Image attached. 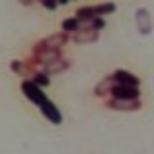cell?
Returning a JSON list of instances; mask_svg holds the SVG:
<instances>
[{
  "label": "cell",
  "mask_w": 154,
  "mask_h": 154,
  "mask_svg": "<svg viewBox=\"0 0 154 154\" xmlns=\"http://www.w3.org/2000/svg\"><path fill=\"white\" fill-rule=\"evenodd\" d=\"M81 23H85V25H89V27L96 29V31H100V29H104V25H106L104 17H93V19H89V21H81Z\"/></svg>",
  "instance_id": "obj_14"
},
{
  "label": "cell",
  "mask_w": 154,
  "mask_h": 154,
  "mask_svg": "<svg viewBox=\"0 0 154 154\" xmlns=\"http://www.w3.org/2000/svg\"><path fill=\"white\" fill-rule=\"evenodd\" d=\"M66 4H69V0H58V6H66Z\"/></svg>",
  "instance_id": "obj_17"
},
{
  "label": "cell",
  "mask_w": 154,
  "mask_h": 154,
  "mask_svg": "<svg viewBox=\"0 0 154 154\" xmlns=\"http://www.w3.org/2000/svg\"><path fill=\"white\" fill-rule=\"evenodd\" d=\"M17 2H19V4H23V6H31L33 0H17Z\"/></svg>",
  "instance_id": "obj_16"
},
{
  "label": "cell",
  "mask_w": 154,
  "mask_h": 154,
  "mask_svg": "<svg viewBox=\"0 0 154 154\" xmlns=\"http://www.w3.org/2000/svg\"><path fill=\"white\" fill-rule=\"evenodd\" d=\"M135 25H137V31L143 37H148L152 33V16L146 8H137V12H135Z\"/></svg>",
  "instance_id": "obj_5"
},
{
  "label": "cell",
  "mask_w": 154,
  "mask_h": 154,
  "mask_svg": "<svg viewBox=\"0 0 154 154\" xmlns=\"http://www.w3.org/2000/svg\"><path fill=\"white\" fill-rule=\"evenodd\" d=\"M141 96L139 87H127V85H114L110 98H122V100H137Z\"/></svg>",
  "instance_id": "obj_8"
},
{
  "label": "cell",
  "mask_w": 154,
  "mask_h": 154,
  "mask_svg": "<svg viewBox=\"0 0 154 154\" xmlns=\"http://www.w3.org/2000/svg\"><path fill=\"white\" fill-rule=\"evenodd\" d=\"M100 37V31H96V29L89 27V25H81L79 29H77L75 33H71L69 38L73 42H77V45H89V42H96Z\"/></svg>",
  "instance_id": "obj_4"
},
{
  "label": "cell",
  "mask_w": 154,
  "mask_h": 154,
  "mask_svg": "<svg viewBox=\"0 0 154 154\" xmlns=\"http://www.w3.org/2000/svg\"><path fill=\"white\" fill-rule=\"evenodd\" d=\"M114 85H116L114 77H112V75H106L104 79L94 87V96H106V94H110V93H112V87H114Z\"/></svg>",
  "instance_id": "obj_11"
},
{
  "label": "cell",
  "mask_w": 154,
  "mask_h": 154,
  "mask_svg": "<svg viewBox=\"0 0 154 154\" xmlns=\"http://www.w3.org/2000/svg\"><path fill=\"white\" fill-rule=\"evenodd\" d=\"M33 85H37L38 89H42V87H48L50 85V77H48L46 73H42V71H38V73H35V77L31 79Z\"/></svg>",
  "instance_id": "obj_13"
},
{
  "label": "cell",
  "mask_w": 154,
  "mask_h": 154,
  "mask_svg": "<svg viewBox=\"0 0 154 154\" xmlns=\"http://www.w3.org/2000/svg\"><path fill=\"white\" fill-rule=\"evenodd\" d=\"M69 41H71L69 35L64 33V31L52 33V35H48L45 38H41L38 42H35L31 54H41V52H46V50H62V48H64Z\"/></svg>",
  "instance_id": "obj_2"
},
{
  "label": "cell",
  "mask_w": 154,
  "mask_h": 154,
  "mask_svg": "<svg viewBox=\"0 0 154 154\" xmlns=\"http://www.w3.org/2000/svg\"><path fill=\"white\" fill-rule=\"evenodd\" d=\"M10 69L14 73H17L19 77H23V81H31L35 73H38V69L33 64H29L27 60H12L10 62Z\"/></svg>",
  "instance_id": "obj_6"
},
{
  "label": "cell",
  "mask_w": 154,
  "mask_h": 154,
  "mask_svg": "<svg viewBox=\"0 0 154 154\" xmlns=\"http://www.w3.org/2000/svg\"><path fill=\"white\" fill-rule=\"evenodd\" d=\"M112 77H114L116 85H127V87H139L141 85V79L127 69H116L112 73Z\"/></svg>",
  "instance_id": "obj_10"
},
{
  "label": "cell",
  "mask_w": 154,
  "mask_h": 154,
  "mask_svg": "<svg viewBox=\"0 0 154 154\" xmlns=\"http://www.w3.org/2000/svg\"><path fill=\"white\" fill-rule=\"evenodd\" d=\"M69 66H71L69 60H66V58H58V60H52V62L42 64L41 66V71L50 77V75H58V73H62V71L69 69Z\"/></svg>",
  "instance_id": "obj_9"
},
{
  "label": "cell",
  "mask_w": 154,
  "mask_h": 154,
  "mask_svg": "<svg viewBox=\"0 0 154 154\" xmlns=\"http://www.w3.org/2000/svg\"><path fill=\"white\" fill-rule=\"evenodd\" d=\"M106 108L116 110V112H137L141 110V100H122V98H108Z\"/></svg>",
  "instance_id": "obj_7"
},
{
  "label": "cell",
  "mask_w": 154,
  "mask_h": 154,
  "mask_svg": "<svg viewBox=\"0 0 154 154\" xmlns=\"http://www.w3.org/2000/svg\"><path fill=\"white\" fill-rule=\"evenodd\" d=\"M41 6H45L46 10H56L58 8V0H37Z\"/></svg>",
  "instance_id": "obj_15"
},
{
  "label": "cell",
  "mask_w": 154,
  "mask_h": 154,
  "mask_svg": "<svg viewBox=\"0 0 154 154\" xmlns=\"http://www.w3.org/2000/svg\"><path fill=\"white\" fill-rule=\"evenodd\" d=\"M19 87H21V93L25 94L38 110H41L42 116H45L48 122L54 123V125H60V123H62V114H60V110H58L56 104L52 102V100L48 98L45 93H42V89H38V87L33 85L31 81H21V85H19Z\"/></svg>",
  "instance_id": "obj_1"
},
{
  "label": "cell",
  "mask_w": 154,
  "mask_h": 154,
  "mask_svg": "<svg viewBox=\"0 0 154 154\" xmlns=\"http://www.w3.org/2000/svg\"><path fill=\"white\" fill-rule=\"evenodd\" d=\"M81 25H83V23H81L77 17H67V19L62 21V31L67 33V35H71V33H75Z\"/></svg>",
  "instance_id": "obj_12"
},
{
  "label": "cell",
  "mask_w": 154,
  "mask_h": 154,
  "mask_svg": "<svg viewBox=\"0 0 154 154\" xmlns=\"http://www.w3.org/2000/svg\"><path fill=\"white\" fill-rule=\"evenodd\" d=\"M116 12V4L114 2H102V4H93V6H81L77 8L75 17L79 21H89L93 17H102L108 16V14Z\"/></svg>",
  "instance_id": "obj_3"
}]
</instances>
